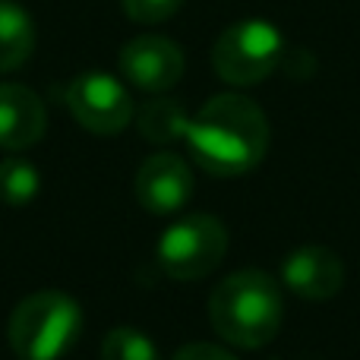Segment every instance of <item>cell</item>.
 <instances>
[{"label":"cell","mask_w":360,"mask_h":360,"mask_svg":"<svg viewBox=\"0 0 360 360\" xmlns=\"http://www.w3.org/2000/svg\"><path fill=\"white\" fill-rule=\"evenodd\" d=\"M186 149L212 177H240L266 158L269 120L247 95H215L186 124Z\"/></svg>","instance_id":"cell-1"},{"label":"cell","mask_w":360,"mask_h":360,"mask_svg":"<svg viewBox=\"0 0 360 360\" xmlns=\"http://www.w3.org/2000/svg\"><path fill=\"white\" fill-rule=\"evenodd\" d=\"M285 300L281 288L262 269L228 275L209 297V323L224 342L237 348H262L281 329Z\"/></svg>","instance_id":"cell-2"},{"label":"cell","mask_w":360,"mask_h":360,"mask_svg":"<svg viewBox=\"0 0 360 360\" xmlns=\"http://www.w3.org/2000/svg\"><path fill=\"white\" fill-rule=\"evenodd\" d=\"M82 332V310L63 291L29 294L10 316V348L19 360H60Z\"/></svg>","instance_id":"cell-3"},{"label":"cell","mask_w":360,"mask_h":360,"mask_svg":"<svg viewBox=\"0 0 360 360\" xmlns=\"http://www.w3.org/2000/svg\"><path fill=\"white\" fill-rule=\"evenodd\" d=\"M285 57V35L269 19H240L218 35L212 67L231 86H256Z\"/></svg>","instance_id":"cell-4"},{"label":"cell","mask_w":360,"mask_h":360,"mask_svg":"<svg viewBox=\"0 0 360 360\" xmlns=\"http://www.w3.org/2000/svg\"><path fill=\"white\" fill-rule=\"evenodd\" d=\"M228 253V231L215 215L193 212L171 224L155 247V259L168 278L196 281L221 266Z\"/></svg>","instance_id":"cell-5"},{"label":"cell","mask_w":360,"mask_h":360,"mask_svg":"<svg viewBox=\"0 0 360 360\" xmlns=\"http://www.w3.org/2000/svg\"><path fill=\"white\" fill-rule=\"evenodd\" d=\"M67 108L76 124L95 136H117L133 120V98L127 86L117 76L98 73V70H89L70 82Z\"/></svg>","instance_id":"cell-6"},{"label":"cell","mask_w":360,"mask_h":360,"mask_svg":"<svg viewBox=\"0 0 360 360\" xmlns=\"http://www.w3.org/2000/svg\"><path fill=\"white\" fill-rule=\"evenodd\" d=\"M184 51L171 38L162 35H139L124 44L120 51V73L143 92H168L184 76Z\"/></svg>","instance_id":"cell-7"},{"label":"cell","mask_w":360,"mask_h":360,"mask_svg":"<svg viewBox=\"0 0 360 360\" xmlns=\"http://www.w3.org/2000/svg\"><path fill=\"white\" fill-rule=\"evenodd\" d=\"M193 171L174 152L146 158L136 171V199L149 215H174L193 196Z\"/></svg>","instance_id":"cell-8"},{"label":"cell","mask_w":360,"mask_h":360,"mask_svg":"<svg viewBox=\"0 0 360 360\" xmlns=\"http://www.w3.org/2000/svg\"><path fill=\"white\" fill-rule=\"evenodd\" d=\"M281 281L304 300H329L345 285V262L329 247H300L281 262Z\"/></svg>","instance_id":"cell-9"},{"label":"cell","mask_w":360,"mask_h":360,"mask_svg":"<svg viewBox=\"0 0 360 360\" xmlns=\"http://www.w3.org/2000/svg\"><path fill=\"white\" fill-rule=\"evenodd\" d=\"M48 130L44 101L19 82L0 86V149L22 152L35 146Z\"/></svg>","instance_id":"cell-10"},{"label":"cell","mask_w":360,"mask_h":360,"mask_svg":"<svg viewBox=\"0 0 360 360\" xmlns=\"http://www.w3.org/2000/svg\"><path fill=\"white\" fill-rule=\"evenodd\" d=\"M35 51V22L16 0H0V73L19 70Z\"/></svg>","instance_id":"cell-11"},{"label":"cell","mask_w":360,"mask_h":360,"mask_svg":"<svg viewBox=\"0 0 360 360\" xmlns=\"http://www.w3.org/2000/svg\"><path fill=\"white\" fill-rule=\"evenodd\" d=\"M186 117L184 105L174 98H152L149 105L139 111V133H143L149 143H174V139H184L186 136Z\"/></svg>","instance_id":"cell-12"},{"label":"cell","mask_w":360,"mask_h":360,"mask_svg":"<svg viewBox=\"0 0 360 360\" xmlns=\"http://www.w3.org/2000/svg\"><path fill=\"white\" fill-rule=\"evenodd\" d=\"M41 190V174L32 162L25 158H6L0 162V202L13 205H29Z\"/></svg>","instance_id":"cell-13"},{"label":"cell","mask_w":360,"mask_h":360,"mask_svg":"<svg viewBox=\"0 0 360 360\" xmlns=\"http://www.w3.org/2000/svg\"><path fill=\"white\" fill-rule=\"evenodd\" d=\"M101 360H162V354L146 332L117 326L101 342Z\"/></svg>","instance_id":"cell-14"},{"label":"cell","mask_w":360,"mask_h":360,"mask_svg":"<svg viewBox=\"0 0 360 360\" xmlns=\"http://www.w3.org/2000/svg\"><path fill=\"white\" fill-rule=\"evenodd\" d=\"M124 13L139 25H155L171 19L184 6V0H120Z\"/></svg>","instance_id":"cell-15"},{"label":"cell","mask_w":360,"mask_h":360,"mask_svg":"<svg viewBox=\"0 0 360 360\" xmlns=\"http://www.w3.org/2000/svg\"><path fill=\"white\" fill-rule=\"evenodd\" d=\"M174 360H237L231 351L218 348V345H205V342H193L186 348H180Z\"/></svg>","instance_id":"cell-16"}]
</instances>
